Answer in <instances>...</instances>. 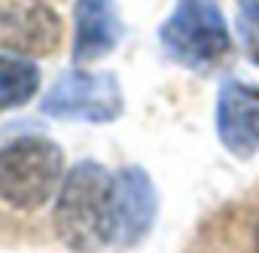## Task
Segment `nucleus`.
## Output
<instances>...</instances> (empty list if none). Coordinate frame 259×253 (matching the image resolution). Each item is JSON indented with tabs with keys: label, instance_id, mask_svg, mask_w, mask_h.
I'll list each match as a JSON object with an SVG mask.
<instances>
[{
	"label": "nucleus",
	"instance_id": "nucleus-9",
	"mask_svg": "<svg viewBox=\"0 0 259 253\" xmlns=\"http://www.w3.org/2000/svg\"><path fill=\"white\" fill-rule=\"evenodd\" d=\"M40 89V67L25 55H0V113L25 107Z\"/></svg>",
	"mask_w": 259,
	"mask_h": 253
},
{
	"label": "nucleus",
	"instance_id": "nucleus-6",
	"mask_svg": "<svg viewBox=\"0 0 259 253\" xmlns=\"http://www.w3.org/2000/svg\"><path fill=\"white\" fill-rule=\"evenodd\" d=\"M61 22L43 0H0V46L16 55H49Z\"/></svg>",
	"mask_w": 259,
	"mask_h": 253
},
{
	"label": "nucleus",
	"instance_id": "nucleus-3",
	"mask_svg": "<svg viewBox=\"0 0 259 253\" xmlns=\"http://www.w3.org/2000/svg\"><path fill=\"white\" fill-rule=\"evenodd\" d=\"M159 40L165 52L189 70L213 67L232 46L229 25L217 0H177L174 13L159 28Z\"/></svg>",
	"mask_w": 259,
	"mask_h": 253
},
{
	"label": "nucleus",
	"instance_id": "nucleus-7",
	"mask_svg": "<svg viewBox=\"0 0 259 253\" xmlns=\"http://www.w3.org/2000/svg\"><path fill=\"white\" fill-rule=\"evenodd\" d=\"M217 135L235 159H250L259 150V89L226 79L217 95Z\"/></svg>",
	"mask_w": 259,
	"mask_h": 253
},
{
	"label": "nucleus",
	"instance_id": "nucleus-5",
	"mask_svg": "<svg viewBox=\"0 0 259 253\" xmlns=\"http://www.w3.org/2000/svg\"><path fill=\"white\" fill-rule=\"evenodd\" d=\"M159 214V195L150 174L128 165L113 177V241L122 247L141 244Z\"/></svg>",
	"mask_w": 259,
	"mask_h": 253
},
{
	"label": "nucleus",
	"instance_id": "nucleus-10",
	"mask_svg": "<svg viewBox=\"0 0 259 253\" xmlns=\"http://www.w3.org/2000/svg\"><path fill=\"white\" fill-rule=\"evenodd\" d=\"M238 28L247 52L259 61V0H238Z\"/></svg>",
	"mask_w": 259,
	"mask_h": 253
},
{
	"label": "nucleus",
	"instance_id": "nucleus-11",
	"mask_svg": "<svg viewBox=\"0 0 259 253\" xmlns=\"http://www.w3.org/2000/svg\"><path fill=\"white\" fill-rule=\"evenodd\" d=\"M253 250L259 253V223H256V229H253Z\"/></svg>",
	"mask_w": 259,
	"mask_h": 253
},
{
	"label": "nucleus",
	"instance_id": "nucleus-4",
	"mask_svg": "<svg viewBox=\"0 0 259 253\" xmlns=\"http://www.w3.org/2000/svg\"><path fill=\"white\" fill-rule=\"evenodd\" d=\"M122 89L113 73H92V70H67L61 73L52 89L43 95L40 110L52 119L67 122H113L122 116Z\"/></svg>",
	"mask_w": 259,
	"mask_h": 253
},
{
	"label": "nucleus",
	"instance_id": "nucleus-2",
	"mask_svg": "<svg viewBox=\"0 0 259 253\" xmlns=\"http://www.w3.org/2000/svg\"><path fill=\"white\" fill-rule=\"evenodd\" d=\"M64 180V153L55 141L25 135L0 147V201L16 210L43 207Z\"/></svg>",
	"mask_w": 259,
	"mask_h": 253
},
{
	"label": "nucleus",
	"instance_id": "nucleus-1",
	"mask_svg": "<svg viewBox=\"0 0 259 253\" xmlns=\"http://www.w3.org/2000/svg\"><path fill=\"white\" fill-rule=\"evenodd\" d=\"M52 226L73 253H101L113 244V174L98 162H76L61 180Z\"/></svg>",
	"mask_w": 259,
	"mask_h": 253
},
{
	"label": "nucleus",
	"instance_id": "nucleus-8",
	"mask_svg": "<svg viewBox=\"0 0 259 253\" xmlns=\"http://www.w3.org/2000/svg\"><path fill=\"white\" fill-rule=\"evenodd\" d=\"M122 40V22L116 0H76L73 28V58L79 64L110 55Z\"/></svg>",
	"mask_w": 259,
	"mask_h": 253
}]
</instances>
